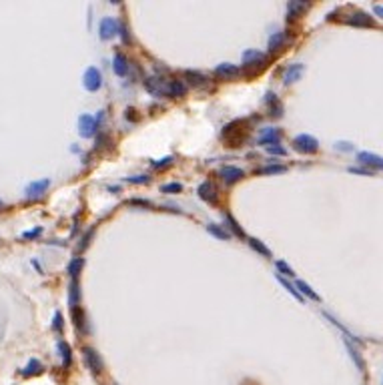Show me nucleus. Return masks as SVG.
<instances>
[{"label":"nucleus","mask_w":383,"mask_h":385,"mask_svg":"<svg viewBox=\"0 0 383 385\" xmlns=\"http://www.w3.org/2000/svg\"><path fill=\"white\" fill-rule=\"evenodd\" d=\"M59 351H61V357H63V365H64V367H70V363H72L70 345L66 341H59Z\"/></svg>","instance_id":"nucleus-24"},{"label":"nucleus","mask_w":383,"mask_h":385,"mask_svg":"<svg viewBox=\"0 0 383 385\" xmlns=\"http://www.w3.org/2000/svg\"><path fill=\"white\" fill-rule=\"evenodd\" d=\"M79 301H81V289H79V283H76V279H72V283H70V293H68L70 309L79 307Z\"/></svg>","instance_id":"nucleus-21"},{"label":"nucleus","mask_w":383,"mask_h":385,"mask_svg":"<svg viewBox=\"0 0 383 385\" xmlns=\"http://www.w3.org/2000/svg\"><path fill=\"white\" fill-rule=\"evenodd\" d=\"M307 8H309V4L303 2V0H291V2L287 4V18L295 20V18H299L301 14H305Z\"/></svg>","instance_id":"nucleus-14"},{"label":"nucleus","mask_w":383,"mask_h":385,"mask_svg":"<svg viewBox=\"0 0 383 385\" xmlns=\"http://www.w3.org/2000/svg\"><path fill=\"white\" fill-rule=\"evenodd\" d=\"M351 173H363V175H371V171H365V169H349Z\"/></svg>","instance_id":"nucleus-38"},{"label":"nucleus","mask_w":383,"mask_h":385,"mask_svg":"<svg viewBox=\"0 0 383 385\" xmlns=\"http://www.w3.org/2000/svg\"><path fill=\"white\" fill-rule=\"evenodd\" d=\"M197 193H199V197H201L203 201H207V203H211V205H215L217 201H219V189H217V185H215L213 181L201 182L199 189H197Z\"/></svg>","instance_id":"nucleus-4"},{"label":"nucleus","mask_w":383,"mask_h":385,"mask_svg":"<svg viewBox=\"0 0 383 385\" xmlns=\"http://www.w3.org/2000/svg\"><path fill=\"white\" fill-rule=\"evenodd\" d=\"M267 151H269L271 155H287V151L283 149V146H279V144H269V146H267Z\"/></svg>","instance_id":"nucleus-35"},{"label":"nucleus","mask_w":383,"mask_h":385,"mask_svg":"<svg viewBox=\"0 0 383 385\" xmlns=\"http://www.w3.org/2000/svg\"><path fill=\"white\" fill-rule=\"evenodd\" d=\"M187 95V84L183 81H170L169 82V97H185Z\"/></svg>","instance_id":"nucleus-17"},{"label":"nucleus","mask_w":383,"mask_h":385,"mask_svg":"<svg viewBox=\"0 0 383 385\" xmlns=\"http://www.w3.org/2000/svg\"><path fill=\"white\" fill-rule=\"evenodd\" d=\"M97 126H99V122L94 121L92 117H88V115H83L79 119V133L85 139H90L94 133H97Z\"/></svg>","instance_id":"nucleus-8"},{"label":"nucleus","mask_w":383,"mask_h":385,"mask_svg":"<svg viewBox=\"0 0 383 385\" xmlns=\"http://www.w3.org/2000/svg\"><path fill=\"white\" fill-rule=\"evenodd\" d=\"M52 327H54V331H59V333L63 331V317H61V313L54 315V325Z\"/></svg>","instance_id":"nucleus-37"},{"label":"nucleus","mask_w":383,"mask_h":385,"mask_svg":"<svg viewBox=\"0 0 383 385\" xmlns=\"http://www.w3.org/2000/svg\"><path fill=\"white\" fill-rule=\"evenodd\" d=\"M127 181L132 182V185H147L150 179L147 175H135V177H127Z\"/></svg>","instance_id":"nucleus-30"},{"label":"nucleus","mask_w":383,"mask_h":385,"mask_svg":"<svg viewBox=\"0 0 383 385\" xmlns=\"http://www.w3.org/2000/svg\"><path fill=\"white\" fill-rule=\"evenodd\" d=\"M41 227H36V229H32V231H26V233H22V239H34V237H38L41 235Z\"/></svg>","instance_id":"nucleus-36"},{"label":"nucleus","mask_w":383,"mask_h":385,"mask_svg":"<svg viewBox=\"0 0 383 385\" xmlns=\"http://www.w3.org/2000/svg\"><path fill=\"white\" fill-rule=\"evenodd\" d=\"M99 30H101V39L108 41V39H112V36L119 32V20H117V18H103Z\"/></svg>","instance_id":"nucleus-9"},{"label":"nucleus","mask_w":383,"mask_h":385,"mask_svg":"<svg viewBox=\"0 0 383 385\" xmlns=\"http://www.w3.org/2000/svg\"><path fill=\"white\" fill-rule=\"evenodd\" d=\"M38 373H43V363L38 361V359H30L28 365L22 369V375L24 377H30V375H38Z\"/></svg>","instance_id":"nucleus-22"},{"label":"nucleus","mask_w":383,"mask_h":385,"mask_svg":"<svg viewBox=\"0 0 383 385\" xmlns=\"http://www.w3.org/2000/svg\"><path fill=\"white\" fill-rule=\"evenodd\" d=\"M293 149L303 155H313L319 151V141L311 135H297L293 139Z\"/></svg>","instance_id":"nucleus-2"},{"label":"nucleus","mask_w":383,"mask_h":385,"mask_svg":"<svg viewBox=\"0 0 383 385\" xmlns=\"http://www.w3.org/2000/svg\"><path fill=\"white\" fill-rule=\"evenodd\" d=\"M287 167H283V164H267V167L261 169L263 175H271V173H285Z\"/></svg>","instance_id":"nucleus-29"},{"label":"nucleus","mask_w":383,"mask_h":385,"mask_svg":"<svg viewBox=\"0 0 383 385\" xmlns=\"http://www.w3.org/2000/svg\"><path fill=\"white\" fill-rule=\"evenodd\" d=\"M83 81H85V88L90 90V93H97V90L103 86V75H101V70L94 68V66L86 68Z\"/></svg>","instance_id":"nucleus-5"},{"label":"nucleus","mask_w":383,"mask_h":385,"mask_svg":"<svg viewBox=\"0 0 383 385\" xmlns=\"http://www.w3.org/2000/svg\"><path fill=\"white\" fill-rule=\"evenodd\" d=\"M207 231L211 233V235H215L217 239H229V237H231V233H229L225 227H221V225H217V223H209L207 225Z\"/></svg>","instance_id":"nucleus-23"},{"label":"nucleus","mask_w":383,"mask_h":385,"mask_svg":"<svg viewBox=\"0 0 383 385\" xmlns=\"http://www.w3.org/2000/svg\"><path fill=\"white\" fill-rule=\"evenodd\" d=\"M279 139H281V133L277 131V128H271V131H265L263 135H261V144H265V146H269V144H279Z\"/></svg>","instance_id":"nucleus-18"},{"label":"nucleus","mask_w":383,"mask_h":385,"mask_svg":"<svg viewBox=\"0 0 383 385\" xmlns=\"http://www.w3.org/2000/svg\"><path fill=\"white\" fill-rule=\"evenodd\" d=\"M114 385H117V383H114Z\"/></svg>","instance_id":"nucleus-41"},{"label":"nucleus","mask_w":383,"mask_h":385,"mask_svg":"<svg viewBox=\"0 0 383 385\" xmlns=\"http://www.w3.org/2000/svg\"><path fill=\"white\" fill-rule=\"evenodd\" d=\"M83 355H85V363L88 365V369L92 371V373H103V369H105V363H103V359H101V355L92 349V347H85L83 349Z\"/></svg>","instance_id":"nucleus-3"},{"label":"nucleus","mask_w":383,"mask_h":385,"mask_svg":"<svg viewBox=\"0 0 383 385\" xmlns=\"http://www.w3.org/2000/svg\"><path fill=\"white\" fill-rule=\"evenodd\" d=\"M145 88L149 90L150 95H155V97H165V95H169V82H167L165 79H161V77H150V79H147V81H145Z\"/></svg>","instance_id":"nucleus-6"},{"label":"nucleus","mask_w":383,"mask_h":385,"mask_svg":"<svg viewBox=\"0 0 383 385\" xmlns=\"http://www.w3.org/2000/svg\"><path fill=\"white\" fill-rule=\"evenodd\" d=\"M277 269H279L283 275H289V277H293V275H295V273H293V269H291L289 265H287L285 261H277Z\"/></svg>","instance_id":"nucleus-33"},{"label":"nucleus","mask_w":383,"mask_h":385,"mask_svg":"<svg viewBox=\"0 0 383 385\" xmlns=\"http://www.w3.org/2000/svg\"><path fill=\"white\" fill-rule=\"evenodd\" d=\"M219 175H221V179L227 182V185H233V182H237V181H241V179L245 177L243 169H239V167H231V164H227V167H223V169L219 171Z\"/></svg>","instance_id":"nucleus-10"},{"label":"nucleus","mask_w":383,"mask_h":385,"mask_svg":"<svg viewBox=\"0 0 383 385\" xmlns=\"http://www.w3.org/2000/svg\"><path fill=\"white\" fill-rule=\"evenodd\" d=\"M227 223H229V227H231V229H233V231H235L239 237H243V235H245V233H243V229L237 225V221H235V219H233L231 215H227Z\"/></svg>","instance_id":"nucleus-32"},{"label":"nucleus","mask_w":383,"mask_h":385,"mask_svg":"<svg viewBox=\"0 0 383 385\" xmlns=\"http://www.w3.org/2000/svg\"><path fill=\"white\" fill-rule=\"evenodd\" d=\"M285 41H287V34H285V32H275L271 39H269V50H271V52L281 50L283 44H285Z\"/></svg>","instance_id":"nucleus-19"},{"label":"nucleus","mask_w":383,"mask_h":385,"mask_svg":"<svg viewBox=\"0 0 383 385\" xmlns=\"http://www.w3.org/2000/svg\"><path fill=\"white\" fill-rule=\"evenodd\" d=\"M83 265H85V259H83V257H76V259H72V261H70V265H68V273H70V277H72V279L79 277V273H81Z\"/></svg>","instance_id":"nucleus-25"},{"label":"nucleus","mask_w":383,"mask_h":385,"mask_svg":"<svg viewBox=\"0 0 383 385\" xmlns=\"http://www.w3.org/2000/svg\"><path fill=\"white\" fill-rule=\"evenodd\" d=\"M4 207V203H2V201H0V209H2Z\"/></svg>","instance_id":"nucleus-40"},{"label":"nucleus","mask_w":383,"mask_h":385,"mask_svg":"<svg viewBox=\"0 0 383 385\" xmlns=\"http://www.w3.org/2000/svg\"><path fill=\"white\" fill-rule=\"evenodd\" d=\"M48 187H50V181H48V179H43V181H32L30 185L26 187V191H24V193H26V197H28V199H38V197H41Z\"/></svg>","instance_id":"nucleus-11"},{"label":"nucleus","mask_w":383,"mask_h":385,"mask_svg":"<svg viewBox=\"0 0 383 385\" xmlns=\"http://www.w3.org/2000/svg\"><path fill=\"white\" fill-rule=\"evenodd\" d=\"M349 24H355V26H373V18L365 12H355L351 14V18H347Z\"/></svg>","instance_id":"nucleus-15"},{"label":"nucleus","mask_w":383,"mask_h":385,"mask_svg":"<svg viewBox=\"0 0 383 385\" xmlns=\"http://www.w3.org/2000/svg\"><path fill=\"white\" fill-rule=\"evenodd\" d=\"M357 161H359L361 164H367V167H373V169L383 171V157H379V155H373V153H359V155H357Z\"/></svg>","instance_id":"nucleus-13"},{"label":"nucleus","mask_w":383,"mask_h":385,"mask_svg":"<svg viewBox=\"0 0 383 385\" xmlns=\"http://www.w3.org/2000/svg\"><path fill=\"white\" fill-rule=\"evenodd\" d=\"M249 245H251V249H255L257 253H261L263 257H271V251L267 249L259 239H249Z\"/></svg>","instance_id":"nucleus-27"},{"label":"nucleus","mask_w":383,"mask_h":385,"mask_svg":"<svg viewBox=\"0 0 383 385\" xmlns=\"http://www.w3.org/2000/svg\"><path fill=\"white\" fill-rule=\"evenodd\" d=\"M112 68H114V72H117L119 77H125L127 72H128V62H127V59H125V54H114V62H112Z\"/></svg>","instance_id":"nucleus-16"},{"label":"nucleus","mask_w":383,"mask_h":385,"mask_svg":"<svg viewBox=\"0 0 383 385\" xmlns=\"http://www.w3.org/2000/svg\"><path fill=\"white\" fill-rule=\"evenodd\" d=\"M185 79L189 81V84H193V86H203L207 82V77L201 75V72H197V70H187Z\"/></svg>","instance_id":"nucleus-20"},{"label":"nucleus","mask_w":383,"mask_h":385,"mask_svg":"<svg viewBox=\"0 0 383 385\" xmlns=\"http://www.w3.org/2000/svg\"><path fill=\"white\" fill-rule=\"evenodd\" d=\"M305 72V66L295 62V64H289L285 68V75H283V82L285 84H291V82H297L301 79V75Z\"/></svg>","instance_id":"nucleus-12"},{"label":"nucleus","mask_w":383,"mask_h":385,"mask_svg":"<svg viewBox=\"0 0 383 385\" xmlns=\"http://www.w3.org/2000/svg\"><path fill=\"white\" fill-rule=\"evenodd\" d=\"M241 75V68L237 64H231V62H223L215 68V77L223 79V81H233Z\"/></svg>","instance_id":"nucleus-7"},{"label":"nucleus","mask_w":383,"mask_h":385,"mask_svg":"<svg viewBox=\"0 0 383 385\" xmlns=\"http://www.w3.org/2000/svg\"><path fill=\"white\" fill-rule=\"evenodd\" d=\"M373 10H375V14H379V16H383V6H379V4H377V6L373 8Z\"/></svg>","instance_id":"nucleus-39"},{"label":"nucleus","mask_w":383,"mask_h":385,"mask_svg":"<svg viewBox=\"0 0 383 385\" xmlns=\"http://www.w3.org/2000/svg\"><path fill=\"white\" fill-rule=\"evenodd\" d=\"M170 162H173V161H170V157H165L161 161H152V167H155V169H165V167H169Z\"/></svg>","instance_id":"nucleus-34"},{"label":"nucleus","mask_w":383,"mask_h":385,"mask_svg":"<svg viewBox=\"0 0 383 385\" xmlns=\"http://www.w3.org/2000/svg\"><path fill=\"white\" fill-rule=\"evenodd\" d=\"M265 54L259 52V50H245L243 52V64H245V70L249 75H255V72H261L265 68Z\"/></svg>","instance_id":"nucleus-1"},{"label":"nucleus","mask_w":383,"mask_h":385,"mask_svg":"<svg viewBox=\"0 0 383 385\" xmlns=\"http://www.w3.org/2000/svg\"><path fill=\"white\" fill-rule=\"evenodd\" d=\"M161 191H163V193H170V195H173V193H181V191H183V187L179 185V182H169V185H163V187H161Z\"/></svg>","instance_id":"nucleus-31"},{"label":"nucleus","mask_w":383,"mask_h":385,"mask_svg":"<svg viewBox=\"0 0 383 385\" xmlns=\"http://www.w3.org/2000/svg\"><path fill=\"white\" fill-rule=\"evenodd\" d=\"M277 279H279V283H281V285H283V287H285L287 291H289V293H291V295H293L295 299H299V301L303 299V297H301V293H299V291H297V289H295V287H293V285H291L289 281H287L285 277H281V275H277Z\"/></svg>","instance_id":"nucleus-28"},{"label":"nucleus","mask_w":383,"mask_h":385,"mask_svg":"<svg viewBox=\"0 0 383 385\" xmlns=\"http://www.w3.org/2000/svg\"><path fill=\"white\" fill-rule=\"evenodd\" d=\"M295 285H297V287L301 289V293H305V295H307L309 299H313V301H319V295H317V293H315V291H313V289H311L307 283H305V281H297Z\"/></svg>","instance_id":"nucleus-26"}]
</instances>
